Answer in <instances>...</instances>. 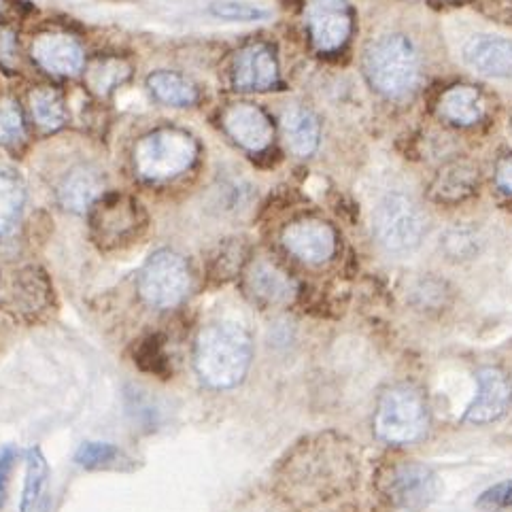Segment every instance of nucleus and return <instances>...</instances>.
<instances>
[{"label": "nucleus", "mask_w": 512, "mask_h": 512, "mask_svg": "<svg viewBox=\"0 0 512 512\" xmlns=\"http://www.w3.org/2000/svg\"><path fill=\"white\" fill-rule=\"evenodd\" d=\"M251 338L234 321L211 323L196 340V370L215 389L236 387L251 364Z\"/></svg>", "instance_id": "1"}, {"label": "nucleus", "mask_w": 512, "mask_h": 512, "mask_svg": "<svg viewBox=\"0 0 512 512\" xmlns=\"http://www.w3.org/2000/svg\"><path fill=\"white\" fill-rule=\"evenodd\" d=\"M366 75L374 90L391 98L413 90L419 77V58L413 43L402 34H387L372 43L366 54Z\"/></svg>", "instance_id": "2"}, {"label": "nucleus", "mask_w": 512, "mask_h": 512, "mask_svg": "<svg viewBox=\"0 0 512 512\" xmlns=\"http://www.w3.org/2000/svg\"><path fill=\"white\" fill-rule=\"evenodd\" d=\"M196 141L183 130H156L147 134L134 149V166L139 175L151 181H164L181 175L196 160Z\"/></svg>", "instance_id": "3"}, {"label": "nucleus", "mask_w": 512, "mask_h": 512, "mask_svg": "<svg viewBox=\"0 0 512 512\" xmlns=\"http://www.w3.org/2000/svg\"><path fill=\"white\" fill-rule=\"evenodd\" d=\"M428 428V411L421 396L411 387H394L379 402L374 430L391 445H408Z\"/></svg>", "instance_id": "4"}, {"label": "nucleus", "mask_w": 512, "mask_h": 512, "mask_svg": "<svg viewBox=\"0 0 512 512\" xmlns=\"http://www.w3.org/2000/svg\"><path fill=\"white\" fill-rule=\"evenodd\" d=\"M423 215L404 194H387L374 211V232L391 253L413 251L423 238Z\"/></svg>", "instance_id": "5"}, {"label": "nucleus", "mask_w": 512, "mask_h": 512, "mask_svg": "<svg viewBox=\"0 0 512 512\" xmlns=\"http://www.w3.org/2000/svg\"><path fill=\"white\" fill-rule=\"evenodd\" d=\"M139 292L156 309H173L190 292V270L181 255L162 249L141 270Z\"/></svg>", "instance_id": "6"}, {"label": "nucleus", "mask_w": 512, "mask_h": 512, "mask_svg": "<svg viewBox=\"0 0 512 512\" xmlns=\"http://www.w3.org/2000/svg\"><path fill=\"white\" fill-rule=\"evenodd\" d=\"M383 491L394 506L421 510L436 500L440 481L432 468L417 462H404L389 470L383 481Z\"/></svg>", "instance_id": "7"}, {"label": "nucleus", "mask_w": 512, "mask_h": 512, "mask_svg": "<svg viewBox=\"0 0 512 512\" xmlns=\"http://www.w3.org/2000/svg\"><path fill=\"white\" fill-rule=\"evenodd\" d=\"M139 228V204L126 196L98 198L92 213V232L102 247H117Z\"/></svg>", "instance_id": "8"}, {"label": "nucleus", "mask_w": 512, "mask_h": 512, "mask_svg": "<svg viewBox=\"0 0 512 512\" xmlns=\"http://www.w3.org/2000/svg\"><path fill=\"white\" fill-rule=\"evenodd\" d=\"M311 37L319 51H336L351 34V17L345 0H309L306 5Z\"/></svg>", "instance_id": "9"}, {"label": "nucleus", "mask_w": 512, "mask_h": 512, "mask_svg": "<svg viewBox=\"0 0 512 512\" xmlns=\"http://www.w3.org/2000/svg\"><path fill=\"white\" fill-rule=\"evenodd\" d=\"M283 243L302 262L321 264L334 255L336 234L319 219H300L285 228Z\"/></svg>", "instance_id": "10"}, {"label": "nucleus", "mask_w": 512, "mask_h": 512, "mask_svg": "<svg viewBox=\"0 0 512 512\" xmlns=\"http://www.w3.org/2000/svg\"><path fill=\"white\" fill-rule=\"evenodd\" d=\"M230 139L249 151H264L272 143V124L268 115L255 105L236 102L221 117Z\"/></svg>", "instance_id": "11"}, {"label": "nucleus", "mask_w": 512, "mask_h": 512, "mask_svg": "<svg viewBox=\"0 0 512 512\" xmlns=\"http://www.w3.org/2000/svg\"><path fill=\"white\" fill-rule=\"evenodd\" d=\"M479 394L466 411L468 423H491L500 419L510 406L512 385L500 368L479 370Z\"/></svg>", "instance_id": "12"}, {"label": "nucleus", "mask_w": 512, "mask_h": 512, "mask_svg": "<svg viewBox=\"0 0 512 512\" xmlns=\"http://www.w3.org/2000/svg\"><path fill=\"white\" fill-rule=\"evenodd\" d=\"M279 79V66L272 51L262 45H247L236 54L234 60V85L243 92L270 90Z\"/></svg>", "instance_id": "13"}, {"label": "nucleus", "mask_w": 512, "mask_h": 512, "mask_svg": "<svg viewBox=\"0 0 512 512\" xmlns=\"http://www.w3.org/2000/svg\"><path fill=\"white\" fill-rule=\"evenodd\" d=\"M32 58L39 62L41 68L54 75H77L85 56L81 45L62 32H47L32 43Z\"/></svg>", "instance_id": "14"}, {"label": "nucleus", "mask_w": 512, "mask_h": 512, "mask_svg": "<svg viewBox=\"0 0 512 512\" xmlns=\"http://www.w3.org/2000/svg\"><path fill=\"white\" fill-rule=\"evenodd\" d=\"M464 60L485 77H512V43L493 34L472 37L464 47Z\"/></svg>", "instance_id": "15"}, {"label": "nucleus", "mask_w": 512, "mask_h": 512, "mask_svg": "<svg viewBox=\"0 0 512 512\" xmlns=\"http://www.w3.org/2000/svg\"><path fill=\"white\" fill-rule=\"evenodd\" d=\"M281 126H283V136L289 151H294L300 158H306L311 156V153H315L319 145L321 126L313 111L302 109V107L287 109L283 113Z\"/></svg>", "instance_id": "16"}, {"label": "nucleus", "mask_w": 512, "mask_h": 512, "mask_svg": "<svg viewBox=\"0 0 512 512\" xmlns=\"http://www.w3.org/2000/svg\"><path fill=\"white\" fill-rule=\"evenodd\" d=\"M438 111L451 124L472 126L485 115V98L472 85H455L442 94Z\"/></svg>", "instance_id": "17"}, {"label": "nucleus", "mask_w": 512, "mask_h": 512, "mask_svg": "<svg viewBox=\"0 0 512 512\" xmlns=\"http://www.w3.org/2000/svg\"><path fill=\"white\" fill-rule=\"evenodd\" d=\"M102 183L96 173L88 168H75L71 175H68L62 185L58 198L62 207L73 211V213H85L90 207H94L96 200L100 198Z\"/></svg>", "instance_id": "18"}, {"label": "nucleus", "mask_w": 512, "mask_h": 512, "mask_svg": "<svg viewBox=\"0 0 512 512\" xmlns=\"http://www.w3.org/2000/svg\"><path fill=\"white\" fill-rule=\"evenodd\" d=\"M151 94L170 107H190L198 100V90L192 81L177 73L160 71L147 79Z\"/></svg>", "instance_id": "19"}, {"label": "nucleus", "mask_w": 512, "mask_h": 512, "mask_svg": "<svg viewBox=\"0 0 512 512\" xmlns=\"http://www.w3.org/2000/svg\"><path fill=\"white\" fill-rule=\"evenodd\" d=\"M476 187V173L466 164H453L445 170H440V175L434 181L432 196L438 202H459L466 196H470Z\"/></svg>", "instance_id": "20"}, {"label": "nucleus", "mask_w": 512, "mask_h": 512, "mask_svg": "<svg viewBox=\"0 0 512 512\" xmlns=\"http://www.w3.org/2000/svg\"><path fill=\"white\" fill-rule=\"evenodd\" d=\"M26 200L24 183L11 168L0 166V236H5L20 219Z\"/></svg>", "instance_id": "21"}, {"label": "nucleus", "mask_w": 512, "mask_h": 512, "mask_svg": "<svg viewBox=\"0 0 512 512\" xmlns=\"http://www.w3.org/2000/svg\"><path fill=\"white\" fill-rule=\"evenodd\" d=\"M249 285L255 296L270 304H283L294 294L292 281H289L283 272H279L277 268H272L268 264H258L253 268Z\"/></svg>", "instance_id": "22"}, {"label": "nucleus", "mask_w": 512, "mask_h": 512, "mask_svg": "<svg viewBox=\"0 0 512 512\" xmlns=\"http://www.w3.org/2000/svg\"><path fill=\"white\" fill-rule=\"evenodd\" d=\"M30 111L34 122L47 130H56L66 122V107L58 90L37 88L30 94Z\"/></svg>", "instance_id": "23"}, {"label": "nucleus", "mask_w": 512, "mask_h": 512, "mask_svg": "<svg viewBox=\"0 0 512 512\" xmlns=\"http://www.w3.org/2000/svg\"><path fill=\"white\" fill-rule=\"evenodd\" d=\"M47 462L41 453V449H32L28 453V468H26V487H24V498H22V512H34L37 508L43 489L47 485Z\"/></svg>", "instance_id": "24"}, {"label": "nucleus", "mask_w": 512, "mask_h": 512, "mask_svg": "<svg viewBox=\"0 0 512 512\" xmlns=\"http://www.w3.org/2000/svg\"><path fill=\"white\" fill-rule=\"evenodd\" d=\"M211 13L215 17H221V20H230V22H260L266 20L268 11L251 5V3H238V0H226V3H213Z\"/></svg>", "instance_id": "25"}, {"label": "nucleus", "mask_w": 512, "mask_h": 512, "mask_svg": "<svg viewBox=\"0 0 512 512\" xmlns=\"http://www.w3.org/2000/svg\"><path fill=\"white\" fill-rule=\"evenodd\" d=\"M24 139V119L22 111L13 102L0 105V141L7 145H17Z\"/></svg>", "instance_id": "26"}, {"label": "nucleus", "mask_w": 512, "mask_h": 512, "mask_svg": "<svg viewBox=\"0 0 512 512\" xmlns=\"http://www.w3.org/2000/svg\"><path fill=\"white\" fill-rule=\"evenodd\" d=\"M117 455L119 451L113 445H107V442H85V445H81V449L77 451L75 459L79 466L92 470V468L111 464Z\"/></svg>", "instance_id": "27"}, {"label": "nucleus", "mask_w": 512, "mask_h": 512, "mask_svg": "<svg viewBox=\"0 0 512 512\" xmlns=\"http://www.w3.org/2000/svg\"><path fill=\"white\" fill-rule=\"evenodd\" d=\"M126 75H128V71L122 66V62H105V64H98L92 68L90 83L94 90L107 92L117 81H122Z\"/></svg>", "instance_id": "28"}, {"label": "nucleus", "mask_w": 512, "mask_h": 512, "mask_svg": "<svg viewBox=\"0 0 512 512\" xmlns=\"http://www.w3.org/2000/svg\"><path fill=\"white\" fill-rule=\"evenodd\" d=\"M139 362L145 370H151V372H158V374H164L166 372V357L162 353V347L156 338H149L147 343L141 347L139 351Z\"/></svg>", "instance_id": "29"}, {"label": "nucleus", "mask_w": 512, "mask_h": 512, "mask_svg": "<svg viewBox=\"0 0 512 512\" xmlns=\"http://www.w3.org/2000/svg\"><path fill=\"white\" fill-rule=\"evenodd\" d=\"M479 504L491 506V508H512V481L487 489L481 496Z\"/></svg>", "instance_id": "30"}, {"label": "nucleus", "mask_w": 512, "mask_h": 512, "mask_svg": "<svg viewBox=\"0 0 512 512\" xmlns=\"http://www.w3.org/2000/svg\"><path fill=\"white\" fill-rule=\"evenodd\" d=\"M15 449L13 447H5L0 449V506L5 504L7 498V485H9V474L11 468L15 464Z\"/></svg>", "instance_id": "31"}, {"label": "nucleus", "mask_w": 512, "mask_h": 512, "mask_svg": "<svg viewBox=\"0 0 512 512\" xmlns=\"http://www.w3.org/2000/svg\"><path fill=\"white\" fill-rule=\"evenodd\" d=\"M496 181L504 194L512 196V156H504L496 168Z\"/></svg>", "instance_id": "32"}, {"label": "nucleus", "mask_w": 512, "mask_h": 512, "mask_svg": "<svg viewBox=\"0 0 512 512\" xmlns=\"http://www.w3.org/2000/svg\"><path fill=\"white\" fill-rule=\"evenodd\" d=\"M15 58V37L7 28H0V62H9Z\"/></svg>", "instance_id": "33"}]
</instances>
